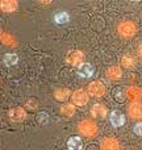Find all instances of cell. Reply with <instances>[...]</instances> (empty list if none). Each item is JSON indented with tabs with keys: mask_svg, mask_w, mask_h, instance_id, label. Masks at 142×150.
Listing matches in <instances>:
<instances>
[{
	"mask_svg": "<svg viewBox=\"0 0 142 150\" xmlns=\"http://www.w3.org/2000/svg\"><path fill=\"white\" fill-rule=\"evenodd\" d=\"M61 112H62L63 116H67V117H71L72 115L75 113V108L72 104H66V105H63L62 108H61Z\"/></svg>",
	"mask_w": 142,
	"mask_h": 150,
	"instance_id": "ffe728a7",
	"label": "cell"
},
{
	"mask_svg": "<svg viewBox=\"0 0 142 150\" xmlns=\"http://www.w3.org/2000/svg\"><path fill=\"white\" fill-rule=\"evenodd\" d=\"M138 55H140V57L142 58V44L140 45V46H138Z\"/></svg>",
	"mask_w": 142,
	"mask_h": 150,
	"instance_id": "484cf974",
	"label": "cell"
},
{
	"mask_svg": "<svg viewBox=\"0 0 142 150\" xmlns=\"http://www.w3.org/2000/svg\"><path fill=\"white\" fill-rule=\"evenodd\" d=\"M17 62V55L16 54H7L4 57V63L8 66H12Z\"/></svg>",
	"mask_w": 142,
	"mask_h": 150,
	"instance_id": "44dd1931",
	"label": "cell"
},
{
	"mask_svg": "<svg viewBox=\"0 0 142 150\" xmlns=\"http://www.w3.org/2000/svg\"><path fill=\"white\" fill-rule=\"evenodd\" d=\"M78 128H79V132L82 133L83 136H85V137H93V136L97 133V127H96V124L93 121H91V120H84V121H82Z\"/></svg>",
	"mask_w": 142,
	"mask_h": 150,
	"instance_id": "6da1fadb",
	"label": "cell"
},
{
	"mask_svg": "<svg viewBox=\"0 0 142 150\" xmlns=\"http://www.w3.org/2000/svg\"><path fill=\"white\" fill-rule=\"evenodd\" d=\"M1 41H3V44H5L7 46H11V47L17 45V41L8 33H1Z\"/></svg>",
	"mask_w": 142,
	"mask_h": 150,
	"instance_id": "ac0fdd59",
	"label": "cell"
},
{
	"mask_svg": "<svg viewBox=\"0 0 142 150\" xmlns=\"http://www.w3.org/2000/svg\"><path fill=\"white\" fill-rule=\"evenodd\" d=\"M137 32V28H136V24L132 23V21H124L119 25V34L124 38H130L133 37Z\"/></svg>",
	"mask_w": 142,
	"mask_h": 150,
	"instance_id": "7a4b0ae2",
	"label": "cell"
},
{
	"mask_svg": "<svg viewBox=\"0 0 142 150\" xmlns=\"http://www.w3.org/2000/svg\"><path fill=\"white\" fill-rule=\"evenodd\" d=\"M109 120H111L113 127H121V125L125 122L124 115H122L120 111H112L111 116H109Z\"/></svg>",
	"mask_w": 142,
	"mask_h": 150,
	"instance_id": "30bf717a",
	"label": "cell"
},
{
	"mask_svg": "<svg viewBox=\"0 0 142 150\" xmlns=\"http://www.w3.org/2000/svg\"><path fill=\"white\" fill-rule=\"evenodd\" d=\"M107 76L112 80H119L120 78L122 76V71L119 66H111V67L107 70Z\"/></svg>",
	"mask_w": 142,
	"mask_h": 150,
	"instance_id": "5bb4252c",
	"label": "cell"
},
{
	"mask_svg": "<svg viewBox=\"0 0 142 150\" xmlns=\"http://www.w3.org/2000/svg\"><path fill=\"white\" fill-rule=\"evenodd\" d=\"M120 145H119V141L116 138H104L103 142H101V150H119Z\"/></svg>",
	"mask_w": 142,
	"mask_h": 150,
	"instance_id": "9c48e42d",
	"label": "cell"
},
{
	"mask_svg": "<svg viewBox=\"0 0 142 150\" xmlns=\"http://www.w3.org/2000/svg\"><path fill=\"white\" fill-rule=\"evenodd\" d=\"M55 23L57 24H65L66 21L69 20V16H67V13L66 12H61V13H58L57 16H55Z\"/></svg>",
	"mask_w": 142,
	"mask_h": 150,
	"instance_id": "7402d4cb",
	"label": "cell"
},
{
	"mask_svg": "<svg viewBox=\"0 0 142 150\" xmlns=\"http://www.w3.org/2000/svg\"><path fill=\"white\" fill-rule=\"evenodd\" d=\"M37 105H38V101H37L34 98H29L28 101H26V104H25V107L29 109V111H34V109L37 108Z\"/></svg>",
	"mask_w": 142,
	"mask_h": 150,
	"instance_id": "603a6c76",
	"label": "cell"
},
{
	"mask_svg": "<svg viewBox=\"0 0 142 150\" xmlns=\"http://www.w3.org/2000/svg\"><path fill=\"white\" fill-rule=\"evenodd\" d=\"M83 53L79 52V50H72V52L69 53V55L66 57V62L71 66H79L80 63L83 62Z\"/></svg>",
	"mask_w": 142,
	"mask_h": 150,
	"instance_id": "277c9868",
	"label": "cell"
},
{
	"mask_svg": "<svg viewBox=\"0 0 142 150\" xmlns=\"http://www.w3.org/2000/svg\"><path fill=\"white\" fill-rule=\"evenodd\" d=\"M37 119H38L40 124H46V122L49 121V116H47V113H45V112H41V113L37 116Z\"/></svg>",
	"mask_w": 142,
	"mask_h": 150,
	"instance_id": "cb8c5ba5",
	"label": "cell"
},
{
	"mask_svg": "<svg viewBox=\"0 0 142 150\" xmlns=\"http://www.w3.org/2000/svg\"><path fill=\"white\" fill-rule=\"evenodd\" d=\"M128 112L132 119H142V104L140 101H133L128 107Z\"/></svg>",
	"mask_w": 142,
	"mask_h": 150,
	"instance_id": "52a82bcc",
	"label": "cell"
},
{
	"mask_svg": "<svg viewBox=\"0 0 142 150\" xmlns=\"http://www.w3.org/2000/svg\"><path fill=\"white\" fill-rule=\"evenodd\" d=\"M8 115H9V119L12 120V121H15V122L24 121V120H25V117H26L25 111H24L23 108H20V107H16V108L9 109Z\"/></svg>",
	"mask_w": 142,
	"mask_h": 150,
	"instance_id": "8992f818",
	"label": "cell"
},
{
	"mask_svg": "<svg viewBox=\"0 0 142 150\" xmlns=\"http://www.w3.org/2000/svg\"><path fill=\"white\" fill-rule=\"evenodd\" d=\"M136 63H137L136 58L132 57V55H129V54L124 55V57H122V59H121V65L124 66V67H126V69H134L136 67Z\"/></svg>",
	"mask_w": 142,
	"mask_h": 150,
	"instance_id": "2e32d148",
	"label": "cell"
},
{
	"mask_svg": "<svg viewBox=\"0 0 142 150\" xmlns=\"http://www.w3.org/2000/svg\"><path fill=\"white\" fill-rule=\"evenodd\" d=\"M113 96H114V99H116V101H119V103H124L125 99H126V93L122 90H120V88H114Z\"/></svg>",
	"mask_w": 142,
	"mask_h": 150,
	"instance_id": "d6986e66",
	"label": "cell"
},
{
	"mask_svg": "<svg viewBox=\"0 0 142 150\" xmlns=\"http://www.w3.org/2000/svg\"><path fill=\"white\" fill-rule=\"evenodd\" d=\"M0 7H1L3 12H13L17 8V1H15V0H3Z\"/></svg>",
	"mask_w": 142,
	"mask_h": 150,
	"instance_id": "9a60e30c",
	"label": "cell"
},
{
	"mask_svg": "<svg viewBox=\"0 0 142 150\" xmlns=\"http://www.w3.org/2000/svg\"><path fill=\"white\" fill-rule=\"evenodd\" d=\"M67 148L70 150H82L83 149V141L76 136H72L67 141Z\"/></svg>",
	"mask_w": 142,
	"mask_h": 150,
	"instance_id": "7c38bea8",
	"label": "cell"
},
{
	"mask_svg": "<svg viewBox=\"0 0 142 150\" xmlns=\"http://www.w3.org/2000/svg\"><path fill=\"white\" fill-rule=\"evenodd\" d=\"M134 133L138 136H142V122H137L134 125Z\"/></svg>",
	"mask_w": 142,
	"mask_h": 150,
	"instance_id": "d4e9b609",
	"label": "cell"
},
{
	"mask_svg": "<svg viewBox=\"0 0 142 150\" xmlns=\"http://www.w3.org/2000/svg\"><path fill=\"white\" fill-rule=\"evenodd\" d=\"M72 103L75 105H85L88 103V95L85 91L83 90H76L72 93Z\"/></svg>",
	"mask_w": 142,
	"mask_h": 150,
	"instance_id": "5b68a950",
	"label": "cell"
},
{
	"mask_svg": "<svg viewBox=\"0 0 142 150\" xmlns=\"http://www.w3.org/2000/svg\"><path fill=\"white\" fill-rule=\"evenodd\" d=\"M88 92H90V95L93 96V98H101V96L105 93V87H104V84L100 80H95V82L90 83V86H88Z\"/></svg>",
	"mask_w": 142,
	"mask_h": 150,
	"instance_id": "3957f363",
	"label": "cell"
},
{
	"mask_svg": "<svg viewBox=\"0 0 142 150\" xmlns=\"http://www.w3.org/2000/svg\"><path fill=\"white\" fill-rule=\"evenodd\" d=\"M79 75H82L83 78H91L95 73V69H93L92 65L90 63H84V65H80L79 66V70H78Z\"/></svg>",
	"mask_w": 142,
	"mask_h": 150,
	"instance_id": "8fae6325",
	"label": "cell"
},
{
	"mask_svg": "<svg viewBox=\"0 0 142 150\" xmlns=\"http://www.w3.org/2000/svg\"><path fill=\"white\" fill-rule=\"evenodd\" d=\"M70 90L69 88H59V90H57L54 92V98L57 99L58 101H65L66 99H69V96H70Z\"/></svg>",
	"mask_w": 142,
	"mask_h": 150,
	"instance_id": "e0dca14e",
	"label": "cell"
},
{
	"mask_svg": "<svg viewBox=\"0 0 142 150\" xmlns=\"http://www.w3.org/2000/svg\"><path fill=\"white\" fill-rule=\"evenodd\" d=\"M125 93H126V99H129L130 101H138L140 98L142 96V88L136 87V86L128 87V90L125 91Z\"/></svg>",
	"mask_w": 142,
	"mask_h": 150,
	"instance_id": "ba28073f",
	"label": "cell"
},
{
	"mask_svg": "<svg viewBox=\"0 0 142 150\" xmlns=\"http://www.w3.org/2000/svg\"><path fill=\"white\" fill-rule=\"evenodd\" d=\"M93 117H97V119H104L107 116V108L103 104H95L92 107V111H91Z\"/></svg>",
	"mask_w": 142,
	"mask_h": 150,
	"instance_id": "4fadbf2b",
	"label": "cell"
}]
</instances>
